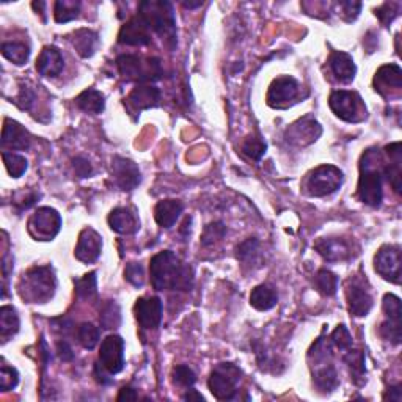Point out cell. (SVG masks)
<instances>
[{
    "mask_svg": "<svg viewBox=\"0 0 402 402\" xmlns=\"http://www.w3.org/2000/svg\"><path fill=\"white\" fill-rule=\"evenodd\" d=\"M340 7L343 8V16L346 21H354L362 10L360 2H340Z\"/></svg>",
    "mask_w": 402,
    "mask_h": 402,
    "instance_id": "obj_53",
    "label": "cell"
},
{
    "mask_svg": "<svg viewBox=\"0 0 402 402\" xmlns=\"http://www.w3.org/2000/svg\"><path fill=\"white\" fill-rule=\"evenodd\" d=\"M108 225L119 235H134L140 230L137 214L129 208H115L108 215Z\"/></svg>",
    "mask_w": 402,
    "mask_h": 402,
    "instance_id": "obj_24",
    "label": "cell"
},
{
    "mask_svg": "<svg viewBox=\"0 0 402 402\" xmlns=\"http://www.w3.org/2000/svg\"><path fill=\"white\" fill-rule=\"evenodd\" d=\"M314 285L320 294L335 296L336 289H338V276L327 269H320L314 276Z\"/></svg>",
    "mask_w": 402,
    "mask_h": 402,
    "instance_id": "obj_37",
    "label": "cell"
},
{
    "mask_svg": "<svg viewBox=\"0 0 402 402\" xmlns=\"http://www.w3.org/2000/svg\"><path fill=\"white\" fill-rule=\"evenodd\" d=\"M313 382L316 388L322 393H330L338 385V374L336 369L331 365V362H324L313 365Z\"/></svg>",
    "mask_w": 402,
    "mask_h": 402,
    "instance_id": "obj_27",
    "label": "cell"
},
{
    "mask_svg": "<svg viewBox=\"0 0 402 402\" xmlns=\"http://www.w3.org/2000/svg\"><path fill=\"white\" fill-rule=\"evenodd\" d=\"M36 99L35 91L29 88V86H23L19 91L18 99H16V104H18L23 110H30V107L34 106V102Z\"/></svg>",
    "mask_w": 402,
    "mask_h": 402,
    "instance_id": "obj_51",
    "label": "cell"
},
{
    "mask_svg": "<svg viewBox=\"0 0 402 402\" xmlns=\"http://www.w3.org/2000/svg\"><path fill=\"white\" fill-rule=\"evenodd\" d=\"M74 286H75V294H78L80 298L95 297L97 292L96 272H90L84 275L82 279L74 280Z\"/></svg>",
    "mask_w": 402,
    "mask_h": 402,
    "instance_id": "obj_41",
    "label": "cell"
},
{
    "mask_svg": "<svg viewBox=\"0 0 402 402\" xmlns=\"http://www.w3.org/2000/svg\"><path fill=\"white\" fill-rule=\"evenodd\" d=\"M19 331V316L13 307L5 305L0 308V336L7 341L10 336Z\"/></svg>",
    "mask_w": 402,
    "mask_h": 402,
    "instance_id": "obj_32",
    "label": "cell"
},
{
    "mask_svg": "<svg viewBox=\"0 0 402 402\" xmlns=\"http://www.w3.org/2000/svg\"><path fill=\"white\" fill-rule=\"evenodd\" d=\"M64 60L56 46H46L36 60V71L45 78H56L63 71Z\"/></svg>",
    "mask_w": 402,
    "mask_h": 402,
    "instance_id": "obj_23",
    "label": "cell"
},
{
    "mask_svg": "<svg viewBox=\"0 0 402 402\" xmlns=\"http://www.w3.org/2000/svg\"><path fill=\"white\" fill-rule=\"evenodd\" d=\"M182 399L184 401H201V402L204 401L203 396H201L197 390H189L187 393L182 396Z\"/></svg>",
    "mask_w": 402,
    "mask_h": 402,
    "instance_id": "obj_58",
    "label": "cell"
},
{
    "mask_svg": "<svg viewBox=\"0 0 402 402\" xmlns=\"http://www.w3.org/2000/svg\"><path fill=\"white\" fill-rule=\"evenodd\" d=\"M19 382V374L14 368L8 365H2L0 369V390L10 391L16 388V385Z\"/></svg>",
    "mask_w": 402,
    "mask_h": 402,
    "instance_id": "obj_47",
    "label": "cell"
},
{
    "mask_svg": "<svg viewBox=\"0 0 402 402\" xmlns=\"http://www.w3.org/2000/svg\"><path fill=\"white\" fill-rule=\"evenodd\" d=\"M3 164L7 167V170L13 178H21L25 173L27 167H29V162L24 156L8 153V151H3L2 153Z\"/></svg>",
    "mask_w": 402,
    "mask_h": 402,
    "instance_id": "obj_40",
    "label": "cell"
},
{
    "mask_svg": "<svg viewBox=\"0 0 402 402\" xmlns=\"http://www.w3.org/2000/svg\"><path fill=\"white\" fill-rule=\"evenodd\" d=\"M110 173L113 181L124 192H130L142 182V173H140L137 164L126 157H113Z\"/></svg>",
    "mask_w": 402,
    "mask_h": 402,
    "instance_id": "obj_11",
    "label": "cell"
},
{
    "mask_svg": "<svg viewBox=\"0 0 402 402\" xmlns=\"http://www.w3.org/2000/svg\"><path fill=\"white\" fill-rule=\"evenodd\" d=\"M380 336H382L383 340L390 341L391 344L398 346L401 344V320H391L387 319L385 322L380 325Z\"/></svg>",
    "mask_w": 402,
    "mask_h": 402,
    "instance_id": "obj_45",
    "label": "cell"
},
{
    "mask_svg": "<svg viewBox=\"0 0 402 402\" xmlns=\"http://www.w3.org/2000/svg\"><path fill=\"white\" fill-rule=\"evenodd\" d=\"M322 132V128L313 117H305L298 119L294 124H291L286 130V142L297 146H305L316 142L318 137Z\"/></svg>",
    "mask_w": 402,
    "mask_h": 402,
    "instance_id": "obj_14",
    "label": "cell"
},
{
    "mask_svg": "<svg viewBox=\"0 0 402 402\" xmlns=\"http://www.w3.org/2000/svg\"><path fill=\"white\" fill-rule=\"evenodd\" d=\"M265 150H268V145H265L264 140L261 137H255V135H250V137L246 139V142L242 143L244 154L253 161H259L264 156Z\"/></svg>",
    "mask_w": 402,
    "mask_h": 402,
    "instance_id": "obj_43",
    "label": "cell"
},
{
    "mask_svg": "<svg viewBox=\"0 0 402 402\" xmlns=\"http://www.w3.org/2000/svg\"><path fill=\"white\" fill-rule=\"evenodd\" d=\"M54 16L58 24L69 23V21L75 19L80 12V2L78 0H58L56 2V8H54Z\"/></svg>",
    "mask_w": 402,
    "mask_h": 402,
    "instance_id": "obj_35",
    "label": "cell"
},
{
    "mask_svg": "<svg viewBox=\"0 0 402 402\" xmlns=\"http://www.w3.org/2000/svg\"><path fill=\"white\" fill-rule=\"evenodd\" d=\"M62 228V217L52 208H40L29 220V231L36 241H51Z\"/></svg>",
    "mask_w": 402,
    "mask_h": 402,
    "instance_id": "obj_9",
    "label": "cell"
},
{
    "mask_svg": "<svg viewBox=\"0 0 402 402\" xmlns=\"http://www.w3.org/2000/svg\"><path fill=\"white\" fill-rule=\"evenodd\" d=\"M330 68L331 73L340 80L341 84H351L357 74V67L349 54L346 52H333L330 56Z\"/></svg>",
    "mask_w": 402,
    "mask_h": 402,
    "instance_id": "obj_25",
    "label": "cell"
},
{
    "mask_svg": "<svg viewBox=\"0 0 402 402\" xmlns=\"http://www.w3.org/2000/svg\"><path fill=\"white\" fill-rule=\"evenodd\" d=\"M343 172L335 165H320L308 176L307 189L311 197H325L336 192L343 184Z\"/></svg>",
    "mask_w": 402,
    "mask_h": 402,
    "instance_id": "obj_8",
    "label": "cell"
},
{
    "mask_svg": "<svg viewBox=\"0 0 402 402\" xmlns=\"http://www.w3.org/2000/svg\"><path fill=\"white\" fill-rule=\"evenodd\" d=\"M118 401H137L139 396L137 393H135L134 388L130 387H124L119 390V394H118Z\"/></svg>",
    "mask_w": 402,
    "mask_h": 402,
    "instance_id": "obj_56",
    "label": "cell"
},
{
    "mask_svg": "<svg viewBox=\"0 0 402 402\" xmlns=\"http://www.w3.org/2000/svg\"><path fill=\"white\" fill-rule=\"evenodd\" d=\"M57 354L60 357V360H63V362H71L74 358V352H73L71 346H69L68 341H58Z\"/></svg>",
    "mask_w": 402,
    "mask_h": 402,
    "instance_id": "obj_54",
    "label": "cell"
},
{
    "mask_svg": "<svg viewBox=\"0 0 402 402\" xmlns=\"http://www.w3.org/2000/svg\"><path fill=\"white\" fill-rule=\"evenodd\" d=\"M151 283L157 291H189L193 283V272L189 264L170 250L157 253L150 263Z\"/></svg>",
    "mask_w": 402,
    "mask_h": 402,
    "instance_id": "obj_1",
    "label": "cell"
},
{
    "mask_svg": "<svg viewBox=\"0 0 402 402\" xmlns=\"http://www.w3.org/2000/svg\"><path fill=\"white\" fill-rule=\"evenodd\" d=\"M385 401H394V402H401L402 401V390H401V385H396V387H391L388 388L387 393L383 396Z\"/></svg>",
    "mask_w": 402,
    "mask_h": 402,
    "instance_id": "obj_55",
    "label": "cell"
},
{
    "mask_svg": "<svg viewBox=\"0 0 402 402\" xmlns=\"http://www.w3.org/2000/svg\"><path fill=\"white\" fill-rule=\"evenodd\" d=\"M161 101V90L156 88L154 85L142 84L137 85L135 88L130 91L128 97V107L130 112L140 113L145 108L157 107Z\"/></svg>",
    "mask_w": 402,
    "mask_h": 402,
    "instance_id": "obj_20",
    "label": "cell"
},
{
    "mask_svg": "<svg viewBox=\"0 0 402 402\" xmlns=\"http://www.w3.org/2000/svg\"><path fill=\"white\" fill-rule=\"evenodd\" d=\"M2 56L10 60V62H13L14 64H18V67H23L30 57V47L25 46L24 43H3Z\"/></svg>",
    "mask_w": 402,
    "mask_h": 402,
    "instance_id": "obj_34",
    "label": "cell"
},
{
    "mask_svg": "<svg viewBox=\"0 0 402 402\" xmlns=\"http://www.w3.org/2000/svg\"><path fill=\"white\" fill-rule=\"evenodd\" d=\"M102 250V237L97 235L93 228H85L80 233L78 247H75V258L85 264H91L99 258Z\"/></svg>",
    "mask_w": 402,
    "mask_h": 402,
    "instance_id": "obj_18",
    "label": "cell"
},
{
    "mask_svg": "<svg viewBox=\"0 0 402 402\" xmlns=\"http://www.w3.org/2000/svg\"><path fill=\"white\" fill-rule=\"evenodd\" d=\"M374 269L382 279L391 283H401V248L398 246H383L374 258Z\"/></svg>",
    "mask_w": 402,
    "mask_h": 402,
    "instance_id": "obj_10",
    "label": "cell"
},
{
    "mask_svg": "<svg viewBox=\"0 0 402 402\" xmlns=\"http://www.w3.org/2000/svg\"><path fill=\"white\" fill-rule=\"evenodd\" d=\"M387 154L390 156V165L385 167V175L388 176L391 186H393L396 193H401V164H402V151H401V143H391L387 148Z\"/></svg>",
    "mask_w": 402,
    "mask_h": 402,
    "instance_id": "obj_28",
    "label": "cell"
},
{
    "mask_svg": "<svg viewBox=\"0 0 402 402\" xmlns=\"http://www.w3.org/2000/svg\"><path fill=\"white\" fill-rule=\"evenodd\" d=\"M226 235V226L222 222H213L204 228L203 236H201V246L209 247L219 242Z\"/></svg>",
    "mask_w": 402,
    "mask_h": 402,
    "instance_id": "obj_42",
    "label": "cell"
},
{
    "mask_svg": "<svg viewBox=\"0 0 402 402\" xmlns=\"http://www.w3.org/2000/svg\"><path fill=\"white\" fill-rule=\"evenodd\" d=\"M399 12H401V3L390 2V3H383L382 7L377 8L376 16L382 21L383 25H390V23H393L394 18H398Z\"/></svg>",
    "mask_w": 402,
    "mask_h": 402,
    "instance_id": "obj_48",
    "label": "cell"
},
{
    "mask_svg": "<svg viewBox=\"0 0 402 402\" xmlns=\"http://www.w3.org/2000/svg\"><path fill=\"white\" fill-rule=\"evenodd\" d=\"M383 311L387 314V319L402 320V305L401 298L394 294H387L383 297Z\"/></svg>",
    "mask_w": 402,
    "mask_h": 402,
    "instance_id": "obj_46",
    "label": "cell"
},
{
    "mask_svg": "<svg viewBox=\"0 0 402 402\" xmlns=\"http://www.w3.org/2000/svg\"><path fill=\"white\" fill-rule=\"evenodd\" d=\"M276 302H279V294L269 285H259L250 294V305L258 311H268L276 305Z\"/></svg>",
    "mask_w": 402,
    "mask_h": 402,
    "instance_id": "obj_30",
    "label": "cell"
},
{
    "mask_svg": "<svg viewBox=\"0 0 402 402\" xmlns=\"http://www.w3.org/2000/svg\"><path fill=\"white\" fill-rule=\"evenodd\" d=\"M182 5H184V7H186V8H198V7H201V5H203V2H197V3H192V2H184Z\"/></svg>",
    "mask_w": 402,
    "mask_h": 402,
    "instance_id": "obj_60",
    "label": "cell"
},
{
    "mask_svg": "<svg viewBox=\"0 0 402 402\" xmlns=\"http://www.w3.org/2000/svg\"><path fill=\"white\" fill-rule=\"evenodd\" d=\"M184 204L179 200H162L156 204L154 217L162 228H172L182 214Z\"/></svg>",
    "mask_w": 402,
    "mask_h": 402,
    "instance_id": "obj_26",
    "label": "cell"
},
{
    "mask_svg": "<svg viewBox=\"0 0 402 402\" xmlns=\"http://www.w3.org/2000/svg\"><path fill=\"white\" fill-rule=\"evenodd\" d=\"M99 320L102 327L107 330L119 327V324H121V309H119L118 303L113 300H108L101 309Z\"/></svg>",
    "mask_w": 402,
    "mask_h": 402,
    "instance_id": "obj_38",
    "label": "cell"
},
{
    "mask_svg": "<svg viewBox=\"0 0 402 402\" xmlns=\"http://www.w3.org/2000/svg\"><path fill=\"white\" fill-rule=\"evenodd\" d=\"M139 16L151 32H156L162 41H165L168 47L176 46V21L170 2H142L139 7Z\"/></svg>",
    "mask_w": 402,
    "mask_h": 402,
    "instance_id": "obj_3",
    "label": "cell"
},
{
    "mask_svg": "<svg viewBox=\"0 0 402 402\" xmlns=\"http://www.w3.org/2000/svg\"><path fill=\"white\" fill-rule=\"evenodd\" d=\"M73 167L75 170V175L79 178H88L91 175V172H93L91 164L85 159V157H75L73 161Z\"/></svg>",
    "mask_w": 402,
    "mask_h": 402,
    "instance_id": "obj_52",
    "label": "cell"
},
{
    "mask_svg": "<svg viewBox=\"0 0 402 402\" xmlns=\"http://www.w3.org/2000/svg\"><path fill=\"white\" fill-rule=\"evenodd\" d=\"M148 25L145 24V21L137 14L132 18L129 23L124 24L119 30L118 41L121 45L128 46H145L151 41V34H150Z\"/></svg>",
    "mask_w": 402,
    "mask_h": 402,
    "instance_id": "obj_19",
    "label": "cell"
},
{
    "mask_svg": "<svg viewBox=\"0 0 402 402\" xmlns=\"http://www.w3.org/2000/svg\"><path fill=\"white\" fill-rule=\"evenodd\" d=\"M73 46L80 57L88 58L93 56L97 46H99V36L93 30L80 29L73 35Z\"/></svg>",
    "mask_w": 402,
    "mask_h": 402,
    "instance_id": "obj_29",
    "label": "cell"
},
{
    "mask_svg": "<svg viewBox=\"0 0 402 402\" xmlns=\"http://www.w3.org/2000/svg\"><path fill=\"white\" fill-rule=\"evenodd\" d=\"M236 257L244 265H252L258 263L259 258V242L258 239L250 237L246 242L236 248Z\"/></svg>",
    "mask_w": 402,
    "mask_h": 402,
    "instance_id": "obj_36",
    "label": "cell"
},
{
    "mask_svg": "<svg viewBox=\"0 0 402 402\" xmlns=\"http://www.w3.org/2000/svg\"><path fill=\"white\" fill-rule=\"evenodd\" d=\"M75 104H78L80 110L97 115V113H101L102 110H104L106 97H104V95L101 93V91H97L95 88H88V90L82 91V93L78 96Z\"/></svg>",
    "mask_w": 402,
    "mask_h": 402,
    "instance_id": "obj_31",
    "label": "cell"
},
{
    "mask_svg": "<svg viewBox=\"0 0 402 402\" xmlns=\"http://www.w3.org/2000/svg\"><path fill=\"white\" fill-rule=\"evenodd\" d=\"M298 90H300V86H298V82L294 78L281 75L269 86L268 104L274 108H285L296 99Z\"/></svg>",
    "mask_w": 402,
    "mask_h": 402,
    "instance_id": "obj_13",
    "label": "cell"
},
{
    "mask_svg": "<svg viewBox=\"0 0 402 402\" xmlns=\"http://www.w3.org/2000/svg\"><path fill=\"white\" fill-rule=\"evenodd\" d=\"M346 354L343 357V360L347 366L351 369V376L354 377L355 383H363L365 382V374H366V368H365V355H363L362 351H352L347 349L344 351Z\"/></svg>",
    "mask_w": 402,
    "mask_h": 402,
    "instance_id": "obj_33",
    "label": "cell"
},
{
    "mask_svg": "<svg viewBox=\"0 0 402 402\" xmlns=\"http://www.w3.org/2000/svg\"><path fill=\"white\" fill-rule=\"evenodd\" d=\"M99 336H101V331H99V329L95 327L93 324L84 322L78 327L79 343L82 344L85 349H88V351L95 349L96 344L99 343Z\"/></svg>",
    "mask_w": 402,
    "mask_h": 402,
    "instance_id": "obj_39",
    "label": "cell"
},
{
    "mask_svg": "<svg viewBox=\"0 0 402 402\" xmlns=\"http://www.w3.org/2000/svg\"><path fill=\"white\" fill-rule=\"evenodd\" d=\"M32 7H34L35 12H40V14H43V19L46 21V18H45V8H46V2H34V3H32Z\"/></svg>",
    "mask_w": 402,
    "mask_h": 402,
    "instance_id": "obj_59",
    "label": "cell"
},
{
    "mask_svg": "<svg viewBox=\"0 0 402 402\" xmlns=\"http://www.w3.org/2000/svg\"><path fill=\"white\" fill-rule=\"evenodd\" d=\"M57 289V279L52 268L40 265L30 269L21 279L19 294L30 303H45L52 298Z\"/></svg>",
    "mask_w": 402,
    "mask_h": 402,
    "instance_id": "obj_4",
    "label": "cell"
},
{
    "mask_svg": "<svg viewBox=\"0 0 402 402\" xmlns=\"http://www.w3.org/2000/svg\"><path fill=\"white\" fill-rule=\"evenodd\" d=\"M242 371L235 363H220L209 377V390L219 401L235 399Z\"/></svg>",
    "mask_w": 402,
    "mask_h": 402,
    "instance_id": "obj_6",
    "label": "cell"
},
{
    "mask_svg": "<svg viewBox=\"0 0 402 402\" xmlns=\"http://www.w3.org/2000/svg\"><path fill=\"white\" fill-rule=\"evenodd\" d=\"M99 362L108 374H118L124 368V340L118 335H108L102 341Z\"/></svg>",
    "mask_w": 402,
    "mask_h": 402,
    "instance_id": "obj_12",
    "label": "cell"
},
{
    "mask_svg": "<svg viewBox=\"0 0 402 402\" xmlns=\"http://www.w3.org/2000/svg\"><path fill=\"white\" fill-rule=\"evenodd\" d=\"M330 108L338 118L347 123H358L366 118V106L360 95L349 90L333 91L330 96Z\"/></svg>",
    "mask_w": 402,
    "mask_h": 402,
    "instance_id": "obj_7",
    "label": "cell"
},
{
    "mask_svg": "<svg viewBox=\"0 0 402 402\" xmlns=\"http://www.w3.org/2000/svg\"><path fill=\"white\" fill-rule=\"evenodd\" d=\"M331 341L333 344L338 347L340 351H347L352 347V336L349 333V330L346 329V325H338L331 333Z\"/></svg>",
    "mask_w": 402,
    "mask_h": 402,
    "instance_id": "obj_50",
    "label": "cell"
},
{
    "mask_svg": "<svg viewBox=\"0 0 402 402\" xmlns=\"http://www.w3.org/2000/svg\"><path fill=\"white\" fill-rule=\"evenodd\" d=\"M173 377V383L179 385V387H192V385L197 382V374L193 373L192 368H189L187 365H178L173 368L172 373Z\"/></svg>",
    "mask_w": 402,
    "mask_h": 402,
    "instance_id": "obj_44",
    "label": "cell"
},
{
    "mask_svg": "<svg viewBox=\"0 0 402 402\" xmlns=\"http://www.w3.org/2000/svg\"><path fill=\"white\" fill-rule=\"evenodd\" d=\"M2 146L3 148H10L14 151L29 150L30 135L18 121H13V119L7 118L5 119L2 134Z\"/></svg>",
    "mask_w": 402,
    "mask_h": 402,
    "instance_id": "obj_22",
    "label": "cell"
},
{
    "mask_svg": "<svg viewBox=\"0 0 402 402\" xmlns=\"http://www.w3.org/2000/svg\"><path fill=\"white\" fill-rule=\"evenodd\" d=\"M117 67L124 79L140 84L157 80L162 74L159 58H148L143 62L137 56H119L117 58Z\"/></svg>",
    "mask_w": 402,
    "mask_h": 402,
    "instance_id": "obj_5",
    "label": "cell"
},
{
    "mask_svg": "<svg viewBox=\"0 0 402 402\" xmlns=\"http://www.w3.org/2000/svg\"><path fill=\"white\" fill-rule=\"evenodd\" d=\"M347 297V305H349L351 314H354L357 318H363L371 311L373 308V297L369 294V291L363 285L362 280H349L346 289Z\"/></svg>",
    "mask_w": 402,
    "mask_h": 402,
    "instance_id": "obj_16",
    "label": "cell"
},
{
    "mask_svg": "<svg viewBox=\"0 0 402 402\" xmlns=\"http://www.w3.org/2000/svg\"><path fill=\"white\" fill-rule=\"evenodd\" d=\"M385 167L382 156L377 150H368L360 162V179H358V197L365 204L377 208L382 203V179Z\"/></svg>",
    "mask_w": 402,
    "mask_h": 402,
    "instance_id": "obj_2",
    "label": "cell"
},
{
    "mask_svg": "<svg viewBox=\"0 0 402 402\" xmlns=\"http://www.w3.org/2000/svg\"><path fill=\"white\" fill-rule=\"evenodd\" d=\"M135 319L140 327L154 330L162 320V302L159 297H140L134 307Z\"/></svg>",
    "mask_w": 402,
    "mask_h": 402,
    "instance_id": "obj_15",
    "label": "cell"
},
{
    "mask_svg": "<svg viewBox=\"0 0 402 402\" xmlns=\"http://www.w3.org/2000/svg\"><path fill=\"white\" fill-rule=\"evenodd\" d=\"M52 322L56 324V327H57V330H60L62 331V333H64L67 335L69 330H71V327H73V322L69 319H67V318H58V319H52Z\"/></svg>",
    "mask_w": 402,
    "mask_h": 402,
    "instance_id": "obj_57",
    "label": "cell"
},
{
    "mask_svg": "<svg viewBox=\"0 0 402 402\" xmlns=\"http://www.w3.org/2000/svg\"><path fill=\"white\" fill-rule=\"evenodd\" d=\"M314 248L324 259L330 263H338V261H347L354 257L352 252V244L343 237H325L316 242Z\"/></svg>",
    "mask_w": 402,
    "mask_h": 402,
    "instance_id": "obj_17",
    "label": "cell"
},
{
    "mask_svg": "<svg viewBox=\"0 0 402 402\" xmlns=\"http://www.w3.org/2000/svg\"><path fill=\"white\" fill-rule=\"evenodd\" d=\"M374 86L380 95L387 96L390 90L399 93L402 88V71L398 64H385L374 75Z\"/></svg>",
    "mask_w": 402,
    "mask_h": 402,
    "instance_id": "obj_21",
    "label": "cell"
},
{
    "mask_svg": "<svg viewBox=\"0 0 402 402\" xmlns=\"http://www.w3.org/2000/svg\"><path fill=\"white\" fill-rule=\"evenodd\" d=\"M124 279H126L130 285L135 287H142L145 285V275L143 268L139 263H129L124 270Z\"/></svg>",
    "mask_w": 402,
    "mask_h": 402,
    "instance_id": "obj_49",
    "label": "cell"
}]
</instances>
